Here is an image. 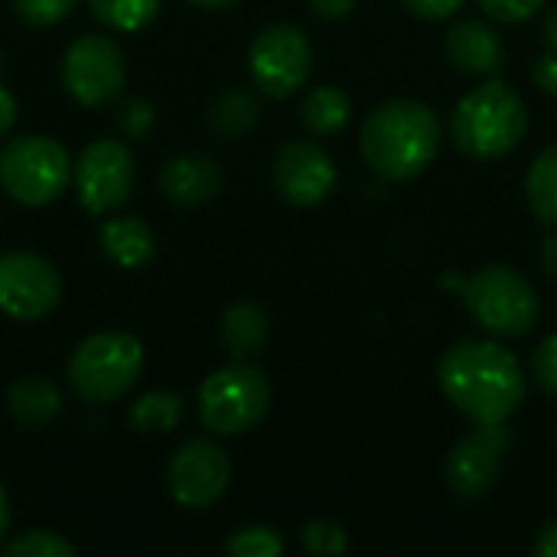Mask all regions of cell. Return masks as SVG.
Masks as SVG:
<instances>
[{
  "mask_svg": "<svg viewBox=\"0 0 557 557\" xmlns=\"http://www.w3.org/2000/svg\"><path fill=\"white\" fill-rule=\"evenodd\" d=\"M7 408L20 428H46L62 414V395L46 379H20L7 388Z\"/></svg>",
  "mask_w": 557,
  "mask_h": 557,
  "instance_id": "cell-19",
  "label": "cell"
},
{
  "mask_svg": "<svg viewBox=\"0 0 557 557\" xmlns=\"http://www.w3.org/2000/svg\"><path fill=\"white\" fill-rule=\"evenodd\" d=\"M441 281L444 287H454L463 294L470 317L493 336L519 339L539 326V317H542L539 290L516 268L486 264L470 277L444 274Z\"/></svg>",
  "mask_w": 557,
  "mask_h": 557,
  "instance_id": "cell-4",
  "label": "cell"
},
{
  "mask_svg": "<svg viewBox=\"0 0 557 557\" xmlns=\"http://www.w3.org/2000/svg\"><path fill=\"white\" fill-rule=\"evenodd\" d=\"M248 69L255 85L271 98L294 95L313 69V49L307 36L290 23H274L261 29L248 49Z\"/></svg>",
  "mask_w": 557,
  "mask_h": 557,
  "instance_id": "cell-9",
  "label": "cell"
},
{
  "mask_svg": "<svg viewBox=\"0 0 557 557\" xmlns=\"http://www.w3.org/2000/svg\"><path fill=\"white\" fill-rule=\"evenodd\" d=\"M271 176H274L277 193L290 206H317L336 186V163L313 140H287L274 153Z\"/></svg>",
  "mask_w": 557,
  "mask_h": 557,
  "instance_id": "cell-14",
  "label": "cell"
},
{
  "mask_svg": "<svg viewBox=\"0 0 557 557\" xmlns=\"http://www.w3.org/2000/svg\"><path fill=\"white\" fill-rule=\"evenodd\" d=\"M124 52L101 33L78 36L62 55V85L85 108L114 101L124 91Z\"/></svg>",
  "mask_w": 557,
  "mask_h": 557,
  "instance_id": "cell-8",
  "label": "cell"
},
{
  "mask_svg": "<svg viewBox=\"0 0 557 557\" xmlns=\"http://www.w3.org/2000/svg\"><path fill=\"white\" fill-rule=\"evenodd\" d=\"M535 555L539 557H557V519H552L542 532H539V539H535Z\"/></svg>",
  "mask_w": 557,
  "mask_h": 557,
  "instance_id": "cell-36",
  "label": "cell"
},
{
  "mask_svg": "<svg viewBox=\"0 0 557 557\" xmlns=\"http://www.w3.org/2000/svg\"><path fill=\"white\" fill-rule=\"evenodd\" d=\"M542 268L552 281H557V232L542 242Z\"/></svg>",
  "mask_w": 557,
  "mask_h": 557,
  "instance_id": "cell-37",
  "label": "cell"
},
{
  "mask_svg": "<svg viewBox=\"0 0 557 557\" xmlns=\"http://www.w3.org/2000/svg\"><path fill=\"white\" fill-rule=\"evenodd\" d=\"M284 548L287 545H284L281 532H274L268 525H245L225 542V552L232 557H281Z\"/></svg>",
  "mask_w": 557,
  "mask_h": 557,
  "instance_id": "cell-26",
  "label": "cell"
},
{
  "mask_svg": "<svg viewBox=\"0 0 557 557\" xmlns=\"http://www.w3.org/2000/svg\"><path fill=\"white\" fill-rule=\"evenodd\" d=\"M450 134L460 153L473 160H499L525 140L529 108L512 85L490 78L457 101Z\"/></svg>",
  "mask_w": 557,
  "mask_h": 557,
  "instance_id": "cell-3",
  "label": "cell"
},
{
  "mask_svg": "<svg viewBox=\"0 0 557 557\" xmlns=\"http://www.w3.org/2000/svg\"><path fill=\"white\" fill-rule=\"evenodd\" d=\"M444 140L441 117L431 104L414 98H392L379 104L359 134L366 163L388 183H405L421 176Z\"/></svg>",
  "mask_w": 557,
  "mask_h": 557,
  "instance_id": "cell-2",
  "label": "cell"
},
{
  "mask_svg": "<svg viewBox=\"0 0 557 557\" xmlns=\"http://www.w3.org/2000/svg\"><path fill=\"white\" fill-rule=\"evenodd\" d=\"M258 117H261V101H258V95L248 91V88H232V91H225V95L212 104V111H209V127H212L215 134H222V137H242V134H248V131L258 124Z\"/></svg>",
  "mask_w": 557,
  "mask_h": 557,
  "instance_id": "cell-22",
  "label": "cell"
},
{
  "mask_svg": "<svg viewBox=\"0 0 557 557\" xmlns=\"http://www.w3.org/2000/svg\"><path fill=\"white\" fill-rule=\"evenodd\" d=\"M7 532H10V503H7V493L0 486V545L7 539Z\"/></svg>",
  "mask_w": 557,
  "mask_h": 557,
  "instance_id": "cell-38",
  "label": "cell"
},
{
  "mask_svg": "<svg viewBox=\"0 0 557 557\" xmlns=\"http://www.w3.org/2000/svg\"><path fill=\"white\" fill-rule=\"evenodd\" d=\"M232 483V463L225 450L212 441L183 444L166 463L170 496L183 509H209L215 506Z\"/></svg>",
  "mask_w": 557,
  "mask_h": 557,
  "instance_id": "cell-13",
  "label": "cell"
},
{
  "mask_svg": "<svg viewBox=\"0 0 557 557\" xmlns=\"http://www.w3.org/2000/svg\"><path fill=\"white\" fill-rule=\"evenodd\" d=\"M532 78H535V85H539L545 95H557V52H545V55L535 62Z\"/></svg>",
  "mask_w": 557,
  "mask_h": 557,
  "instance_id": "cell-33",
  "label": "cell"
},
{
  "mask_svg": "<svg viewBox=\"0 0 557 557\" xmlns=\"http://www.w3.org/2000/svg\"><path fill=\"white\" fill-rule=\"evenodd\" d=\"M0 552L7 557H75V545L69 539H62L59 532L29 529V532L16 535L13 542L0 545Z\"/></svg>",
  "mask_w": 557,
  "mask_h": 557,
  "instance_id": "cell-25",
  "label": "cell"
},
{
  "mask_svg": "<svg viewBox=\"0 0 557 557\" xmlns=\"http://www.w3.org/2000/svg\"><path fill=\"white\" fill-rule=\"evenodd\" d=\"M59 271L33 251L0 255V310L13 320H42L59 307Z\"/></svg>",
  "mask_w": 557,
  "mask_h": 557,
  "instance_id": "cell-11",
  "label": "cell"
},
{
  "mask_svg": "<svg viewBox=\"0 0 557 557\" xmlns=\"http://www.w3.org/2000/svg\"><path fill=\"white\" fill-rule=\"evenodd\" d=\"M509 447H512L509 428L476 424L467 437L454 444L447 457V486L460 499H483L496 486Z\"/></svg>",
  "mask_w": 557,
  "mask_h": 557,
  "instance_id": "cell-12",
  "label": "cell"
},
{
  "mask_svg": "<svg viewBox=\"0 0 557 557\" xmlns=\"http://www.w3.org/2000/svg\"><path fill=\"white\" fill-rule=\"evenodd\" d=\"M444 398L473 424H506L525 401V369L499 343L463 339L437 362Z\"/></svg>",
  "mask_w": 557,
  "mask_h": 557,
  "instance_id": "cell-1",
  "label": "cell"
},
{
  "mask_svg": "<svg viewBox=\"0 0 557 557\" xmlns=\"http://www.w3.org/2000/svg\"><path fill=\"white\" fill-rule=\"evenodd\" d=\"M134 153L121 140H91L75 163V193L91 215H108L131 199Z\"/></svg>",
  "mask_w": 557,
  "mask_h": 557,
  "instance_id": "cell-10",
  "label": "cell"
},
{
  "mask_svg": "<svg viewBox=\"0 0 557 557\" xmlns=\"http://www.w3.org/2000/svg\"><path fill=\"white\" fill-rule=\"evenodd\" d=\"M189 3H196V7H202V10H225V7H232V3H238V0H189Z\"/></svg>",
  "mask_w": 557,
  "mask_h": 557,
  "instance_id": "cell-40",
  "label": "cell"
},
{
  "mask_svg": "<svg viewBox=\"0 0 557 557\" xmlns=\"http://www.w3.org/2000/svg\"><path fill=\"white\" fill-rule=\"evenodd\" d=\"M183 418V398L173 392H147L131 408V428L140 434H166Z\"/></svg>",
  "mask_w": 557,
  "mask_h": 557,
  "instance_id": "cell-23",
  "label": "cell"
},
{
  "mask_svg": "<svg viewBox=\"0 0 557 557\" xmlns=\"http://www.w3.org/2000/svg\"><path fill=\"white\" fill-rule=\"evenodd\" d=\"M268 310L251 300H238L222 313V346L232 362H248L251 356H258L268 343Z\"/></svg>",
  "mask_w": 557,
  "mask_h": 557,
  "instance_id": "cell-17",
  "label": "cell"
},
{
  "mask_svg": "<svg viewBox=\"0 0 557 557\" xmlns=\"http://www.w3.org/2000/svg\"><path fill=\"white\" fill-rule=\"evenodd\" d=\"M271 408V385L261 369L232 362L206 375L199 385V418L219 437L248 434Z\"/></svg>",
  "mask_w": 557,
  "mask_h": 557,
  "instance_id": "cell-7",
  "label": "cell"
},
{
  "mask_svg": "<svg viewBox=\"0 0 557 557\" xmlns=\"http://www.w3.org/2000/svg\"><path fill=\"white\" fill-rule=\"evenodd\" d=\"M75 176L69 150L42 134H23L0 147V186L23 206L55 202Z\"/></svg>",
  "mask_w": 557,
  "mask_h": 557,
  "instance_id": "cell-6",
  "label": "cell"
},
{
  "mask_svg": "<svg viewBox=\"0 0 557 557\" xmlns=\"http://www.w3.org/2000/svg\"><path fill=\"white\" fill-rule=\"evenodd\" d=\"M532 379H535V385H539L545 395L557 398V333L555 336H548V339L535 349V356H532Z\"/></svg>",
  "mask_w": 557,
  "mask_h": 557,
  "instance_id": "cell-30",
  "label": "cell"
},
{
  "mask_svg": "<svg viewBox=\"0 0 557 557\" xmlns=\"http://www.w3.org/2000/svg\"><path fill=\"white\" fill-rule=\"evenodd\" d=\"M401 3L421 20H447L463 7V0H401Z\"/></svg>",
  "mask_w": 557,
  "mask_h": 557,
  "instance_id": "cell-32",
  "label": "cell"
},
{
  "mask_svg": "<svg viewBox=\"0 0 557 557\" xmlns=\"http://www.w3.org/2000/svg\"><path fill=\"white\" fill-rule=\"evenodd\" d=\"M476 3L496 23H525L545 7V0H476Z\"/></svg>",
  "mask_w": 557,
  "mask_h": 557,
  "instance_id": "cell-29",
  "label": "cell"
},
{
  "mask_svg": "<svg viewBox=\"0 0 557 557\" xmlns=\"http://www.w3.org/2000/svg\"><path fill=\"white\" fill-rule=\"evenodd\" d=\"M160 189L173 206L193 209L209 202L222 189V170L212 157L202 153H183L173 157L160 173Z\"/></svg>",
  "mask_w": 557,
  "mask_h": 557,
  "instance_id": "cell-16",
  "label": "cell"
},
{
  "mask_svg": "<svg viewBox=\"0 0 557 557\" xmlns=\"http://www.w3.org/2000/svg\"><path fill=\"white\" fill-rule=\"evenodd\" d=\"M153 124H157V111H153V104H147V101H140V98L127 101V104L117 111V127H121V134H127V137H134V140L147 137Z\"/></svg>",
  "mask_w": 557,
  "mask_h": 557,
  "instance_id": "cell-31",
  "label": "cell"
},
{
  "mask_svg": "<svg viewBox=\"0 0 557 557\" xmlns=\"http://www.w3.org/2000/svg\"><path fill=\"white\" fill-rule=\"evenodd\" d=\"M101 248L114 264H121L127 271H137L153 258L157 238H153V228L144 219L117 215V219H108L101 225Z\"/></svg>",
  "mask_w": 557,
  "mask_h": 557,
  "instance_id": "cell-18",
  "label": "cell"
},
{
  "mask_svg": "<svg viewBox=\"0 0 557 557\" xmlns=\"http://www.w3.org/2000/svg\"><path fill=\"white\" fill-rule=\"evenodd\" d=\"M525 199L539 222L557 228V144L545 147L525 173Z\"/></svg>",
  "mask_w": 557,
  "mask_h": 557,
  "instance_id": "cell-21",
  "label": "cell"
},
{
  "mask_svg": "<svg viewBox=\"0 0 557 557\" xmlns=\"http://www.w3.org/2000/svg\"><path fill=\"white\" fill-rule=\"evenodd\" d=\"M16 124V98L0 85V137H7Z\"/></svg>",
  "mask_w": 557,
  "mask_h": 557,
  "instance_id": "cell-35",
  "label": "cell"
},
{
  "mask_svg": "<svg viewBox=\"0 0 557 557\" xmlns=\"http://www.w3.org/2000/svg\"><path fill=\"white\" fill-rule=\"evenodd\" d=\"M545 39H548V49L557 52V7L548 13V20H545Z\"/></svg>",
  "mask_w": 557,
  "mask_h": 557,
  "instance_id": "cell-39",
  "label": "cell"
},
{
  "mask_svg": "<svg viewBox=\"0 0 557 557\" xmlns=\"http://www.w3.org/2000/svg\"><path fill=\"white\" fill-rule=\"evenodd\" d=\"M349 114H352V101L343 88L336 85H320L313 88L304 104H300V121L307 124L310 134L317 137H330V134H339L346 124H349Z\"/></svg>",
  "mask_w": 557,
  "mask_h": 557,
  "instance_id": "cell-20",
  "label": "cell"
},
{
  "mask_svg": "<svg viewBox=\"0 0 557 557\" xmlns=\"http://www.w3.org/2000/svg\"><path fill=\"white\" fill-rule=\"evenodd\" d=\"M444 52L454 69L467 75H496L506 62L499 33L483 20H460L444 39Z\"/></svg>",
  "mask_w": 557,
  "mask_h": 557,
  "instance_id": "cell-15",
  "label": "cell"
},
{
  "mask_svg": "<svg viewBox=\"0 0 557 557\" xmlns=\"http://www.w3.org/2000/svg\"><path fill=\"white\" fill-rule=\"evenodd\" d=\"M317 16L323 20H343L356 10V0H307Z\"/></svg>",
  "mask_w": 557,
  "mask_h": 557,
  "instance_id": "cell-34",
  "label": "cell"
},
{
  "mask_svg": "<svg viewBox=\"0 0 557 557\" xmlns=\"http://www.w3.org/2000/svg\"><path fill=\"white\" fill-rule=\"evenodd\" d=\"M88 7L104 26L117 33H137L157 16L160 0H88Z\"/></svg>",
  "mask_w": 557,
  "mask_h": 557,
  "instance_id": "cell-24",
  "label": "cell"
},
{
  "mask_svg": "<svg viewBox=\"0 0 557 557\" xmlns=\"http://www.w3.org/2000/svg\"><path fill=\"white\" fill-rule=\"evenodd\" d=\"M78 0H13L16 13L33 23V26H55L62 23L72 10H75Z\"/></svg>",
  "mask_w": 557,
  "mask_h": 557,
  "instance_id": "cell-28",
  "label": "cell"
},
{
  "mask_svg": "<svg viewBox=\"0 0 557 557\" xmlns=\"http://www.w3.org/2000/svg\"><path fill=\"white\" fill-rule=\"evenodd\" d=\"M144 372V346L131 333H95L69 359V385L82 401L111 405L124 398Z\"/></svg>",
  "mask_w": 557,
  "mask_h": 557,
  "instance_id": "cell-5",
  "label": "cell"
},
{
  "mask_svg": "<svg viewBox=\"0 0 557 557\" xmlns=\"http://www.w3.org/2000/svg\"><path fill=\"white\" fill-rule=\"evenodd\" d=\"M304 548L310 555H346L349 552V535L339 522L330 519H313L310 525H304L300 532Z\"/></svg>",
  "mask_w": 557,
  "mask_h": 557,
  "instance_id": "cell-27",
  "label": "cell"
}]
</instances>
